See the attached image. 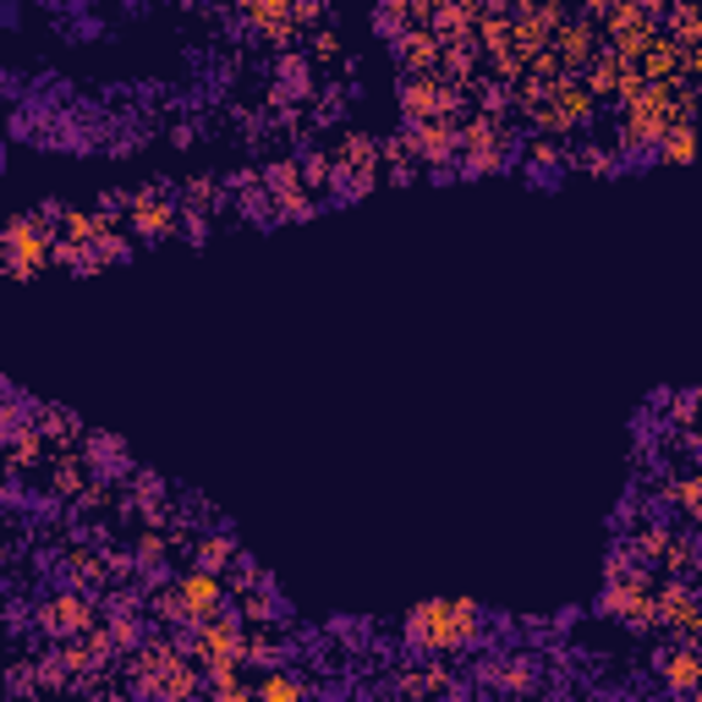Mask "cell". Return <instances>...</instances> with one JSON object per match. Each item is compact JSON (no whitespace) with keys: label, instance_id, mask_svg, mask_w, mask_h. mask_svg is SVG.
Wrapping results in <instances>:
<instances>
[{"label":"cell","instance_id":"10","mask_svg":"<svg viewBox=\"0 0 702 702\" xmlns=\"http://www.w3.org/2000/svg\"><path fill=\"white\" fill-rule=\"evenodd\" d=\"M89 625H94V604H89V593L67 587V593H56V598L45 604V631H56V636H83Z\"/></svg>","mask_w":702,"mask_h":702},{"label":"cell","instance_id":"15","mask_svg":"<svg viewBox=\"0 0 702 702\" xmlns=\"http://www.w3.org/2000/svg\"><path fill=\"white\" fill-rule=\"evenodd\" d=\"M171 658H176V647H171V642H143V647H138V686H149V691H154V680H160V669H165Z\"/></svg>","mask_w":702,"mask_h":702},{"label":"cell","instance_id":"24","mask_svg":"<svg viewBox=\"0 0 702 702\" xmlns=\"http://www.w3.org/2000/svg\"><path fill=\"white\" fill-rule=\"evenodd\" d=\"M576 165H582V171H593V176H604V171H615V154H609V149H582V154H576Z\"/></svg>","mask_w":702,"mask_h":702},{"label":"cell","instance_id":"20","mask_svg":"<svg viewBox=\"0 0 702 702\" xmlns=\"http://www.w3.org/2000/svg\"><path fill=\"white\" fill-rule=\"evenodd\" d=\"M89 461L83 456H67V461H56V494H83L89 489Z\"/></svg>","mask_w":702,"mask_h":702},{"label":"cell","instance_id":"7","mask_svg":"<svg viewBox=\"0 0 702 702\" xmlns=\"http://www.w3.org/2000/svg\"><path fill=\"white\" fill-rule=\"evenodd\" d=\"M401 105H407L412 121H423V116H456V110H461V89L445 83L440 72H434V78H412L407 94H401Z\"/></svg>","mask_w":702,"mask_h":702},{"label":"cell","instance_id":"16","mask_svg":"<svg viewBox=\"0 0 702 702\" xmlns=\"http://www.w3.org/2000/svg\"><path fill=\"white\" fill-rule=\"evenodd\" d=\"M554 45H560V56H565L571 67L593 61V28H587V23H576V28H560V34H554Z\"/></svg>","mask_w":702,"mask_h":702},{"label":"cell","instance_id":"22","mask_svg":"<svg viewBox=\"0 0 702 702\" xmlns=\"http://www.w3.org/2000/svg\"><path fill=\"white\" fill-rule=\"evenodd\" d=\"M669 543H675V538H669V527H647V533L636 538V554H642V560H664V554H669Z\"/></svg>","mask_w":702,"mask_h":702},{"label":"cell","instance_id":"21","mask_svg":"<svg viewBox=\"0 0 702 702\" xmlns=\"http://www.w3.org/2000/svg\"><path fill=\"white\" fill-rule=\"evenodd\" d=\"M307 686L302 680H291V675H264L258 686H253V697H264V702H291V697H302Z\"/></svg>","mask_w":702,"mask_h":702},{"label":"cell","instance_id":"5","mask_svg":"<svg viewBox=\"0 0 702 702\" xmlns=\"http://www.w3.org/2000/svg\"><path fill=\"white\" fill-rule=\"evenodd\" d=\"M653 620H658V625H675L686 642H697V631H702V609H697V593H691V582H686V576H675V582H658V587H653Z\"/></svg>","mask_w":702,"mask_h":702},{"label":"cell","instance_id":"23","mask_svg":"<svg viewBox=\"0 0 702 702\" xmlns=\"http://www.w3.org/2000/svg\"><path fill=\"white\" fill-rule=\"evenodd\" d=\"M214 697H225V702H242V697H253V686L231 669V675H214Z\"/></svg>","mask_w":702,"mask_h":702},{"label":"cell","instance_id":"18","mask_svg":"<svg viewBox=\"0 0 702 702\" xmlns=\"http://www.w3.org/2000/svg\"><path fill=\"white\" fill-rule=\"evenodd\" d=\"M653 149H658V160H669V165H686V160H691V127H686V121L664 127V138H658Z\"/></svg>","mask_w":702,"mask_h":702},{"label":"cell","instance_id":"9","mask_svg":"<svg viewBox=\"0 0 702 702\" xmlns=\"http://www.w3.org/2000/svg\"><path fill=\"white\" fill-rule=\"evenodd\" d=\"M456 138H461V121L456 116H423L412 127V154H423L429 165H445L456 154Z\"/></svg>","mask_w":702,"mask_h":702},{"label":"cell","instance_id":"19","mask_svg":"<svg viewBox=\"0 0 702 702\" xmlns=\"http://www.w3.org/2000/svg\"><path fill=\"white\" fill-rule=\"evenodd\" d=\"M231 560H236V538H231V533H209V538H198V565L220 571V565H231Z\"/></svg>","mask_w":702,"mask_h":702},{"label":"cell","instance_id":"12","mask_svg":"<svg viewBox=\"0 0 702 702\" xmlns=\"http://www.w3.org/2000/svg\"><path fill=\"white\" fill-rule=\"evenodd\" d=\"M198 686H203V680H198V669H192V658H182V653H176V658L165 664V675L154 680V691H165V697H192Z\"/></svg>","mask_w":702,"mask_h":702},{"label":"cell","instance_id":"29","mask_svg":"<svg viewBox=\"0 0 702 702\" xmlns=\"http://www.w3.org/2000/svg\"><path fill=\"white\" fill-rule=\"evenodd\" d=\"M0 269H7V253H0Z\"/></svg>","mask_w":702,"mask_h":702},{"label":"cell","instance_id":"25","mask_svg":"<svg viewBox=\"0 0 702 702\" xmlns=\"http://www.w3.org/2000/svg\"><path fill=\"white\" fill-rule=\"evenodd\" d=\"M307 50H313L318 61H335V56H340V45H335V34H329V28H318V34L307 39Z\"/></svg>","mask_w":702,"mask_h":702},{"label":"cell","instance_id":"1","mask_svg":"<svg viewBox=\"0 0 702 702\" xmlns=\"http://www.w3.org/2000/svg\"><path fill=\"white\" fill-rule=\"evenodd\" d=\"M483 631V615L472 598H429L407 615V642L429 658H451L461 647H472Z\"/></svg>","mask_w":702,"mask_h":702},{"label":"cell","instance_id":"8","mask_svg":"<svg viewBox=\"0 0 702 702\" xmlns=\"http://www.w3.org/2000/svg\"><path fill=\"white\" fill-rule=\"evenodd\" d=\"M127 220H132L138 236L160 242V236H171V231L182 225V209H176L165 192H132V198H127Z\"/></svg>","mask_w":702,"mask_h":702},{"label":"cell","instance_id":"6","mask_svg":"<svg viewBox=\"0 0 702 702\" xmlns=\"http://www.w3.org/2000/svg\"><path fill=\"white\" fill-rule=\"evenodd\" d=\"M176 593H182V615H187V625H198L203 615H214V609H220V598H225V576H220V571H209V565H192V571H182V576H176Z\"/></svg>","mask_w":702,"mask_h":702},{"label":"cell","instance_id":"28","mask_svg":"<svg viewBox=\"0 0 702 702\" xmlns=\"http://www.w3.org/2000/svg\"><path fill=\"white\" fill-rule=\"evenodd\" d=\"M187 198H192V203H209V198H214V182H192Z\"/></svg>","mask_w":702,"mask_h":702},{"label":"cell","instance_id":"11","mask_svg":"<svg viewBox=\"0 0 702 702\" xmlns=\"http://www.w3.org/2000/svg\"><path fill=\"white\" fill-rule=\"evenodd\" d=\"M664 686H669V691H697V686H702V658L691 653V642L664 658Z\"/></svg>","mask_w":702,"mask_h":702},{"label":"cell","instance_id":"13","mask_svg":"<svg viewBox=\"0 0 702 702\" xmlns=\"http://www.w3.org/2000/svg\"><path fill=\"white\" fill-rule=\"evenodd\" d=\"M67 576H72L78 587H83V582H89V587H100V582L110 576V560H105V554H94V549H72V554H67Z\"/></svg>","mask_w":702,"mask_h":702},{"label":"cell","instance_id":"4","mask_svg":"<svg viewBox=\"0 0 702 702\" xmlns=\"http://www.w3.org/2000/svg\"><path fill=\"white\" fill-rule=\"evenodd\" d=\"M0 253H7V269L12 274H39L45 258H50V231L39 220H12L7 231H0Z\"/></svg>","mask_w":702,"mask_h":702},{"label":"cell","instance_id":"27","mask_svg":"<svg viewBox=\"0 0 702 702\" xmlns=\"http://www.w3.org/2000/svg\"><path fill=\"white\" fill-rule=\"evenodd\" d=\"M675 500H680V511H686V522H691V516H697V478H680Z\"/></svg>","mask_w":702,"mask_h":702},{"label":"cell","instance_id":"3","mask_svg":"<svg viewBox=\"0 0 702 702\" xmlns=\"http://www.w3.org/2000/svg\"><path fill=\"white\" fill-rule=\"evenodd\" d=\"M505 121L494 116V110H478L467 127H461V138H456V149L467 154V171L472 176H483V171H500L505 165Z\"/></svg>","mask_w":702,"mask_h":702},{"label":"cell","instance_id":"26","mask_svg":"<svg viewBox=\"0 0 702 702\" xmlns=\"http://www.w3.org/2000/svg\"><path fill=\"white\" fill-rule=\"evenodd\" d=\"M527 160H533V165H543V171H549V165H560V149H554V143H549V138H543V143H533V149H527Z\"/></svg>","mask_w":702,"mask_h":702},{"label":"cell","instance_id":"2","mask_svg":"<svg viewBox=\"0 0 702 702\" xmlns=\"http://www.w3.org/2000/svg\"><path fill=\"white\" fill-rule=\"evenodd\" d=\"M192 664L198 669H209V680L214 675H231V669H242V615H203L198 625H192Z\"/></svg>","mask_w":702,"mask_h":702},{"label":"cell","instance_id":"17","mask_svg":"<svg viewBox=\"0 0 702 702\" xmlns=\"http://www.w3.org/2000/svg\"><path fill=\"white\" fill-rule=\"evenodd\" d=\"M280 653H285L280 636H264V631L247 636V631H242V669H247V664H264V669H269V664H280Z\"/></svg>","mask_w":702,"mask_h":702},{"label":"cell","instance_id":"14","mask_svg":"<svg viewBox=\"0 0 702 702\" xmlns=\"http://www.w3.org/2000/svg\"><path fill=\"white\" fill-rule=\"evenodd\" d=\"M242 620H247V625H274V620H280L274 593H269V587H258V582H253V587H242Z\"/></svg>","mask_w":702,"mask_h":702}]
</instances>
